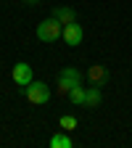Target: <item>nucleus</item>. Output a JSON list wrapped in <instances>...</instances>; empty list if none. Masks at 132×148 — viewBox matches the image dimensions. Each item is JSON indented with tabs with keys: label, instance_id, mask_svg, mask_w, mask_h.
I'll list each match as a JSON object with an SVG mask.
<instances>
[{
	"label": "nucleus",
	"instance_id": "1",
	"mask_svg": "<svg viewBox=\"0 0 132 148\" xmlns=\"http://www.w3.org/2000/svg\"><path fill=\"white\" fill-rule=\"evenodd\" d=\"M61 32H64V24L55 16H48V18H42L37 24V40L40 42H55L61 37Z\"/></svg>",
	"mask_w": 132,
	"mask_h": 148
},
{
	"label": "nucleus",
	"instance_id": "2",
	"mask_svg": "<svg viewBox=\"0 0 132 148\" xmlns=\"http://www.w3.org/2000/svg\"><path fill=\"white\" fill-rule=\"evenodd\" d=\"M18 90H21V95H27V101L34 103V106H42V103L50 101V87L45 82H34L32 79L27 87H18Z\"/></svg>",
	"mask_w": 132,
	"mask_h": 148
},
{
	"label": "nucleus",
	"instance_id": "3",
	"mask_svg": "<svg viewBox=\"0 0 132 148\" xmlns=\"http://www.w3.org/2000/svg\"><path fill=\"white\" fill-rule=\"evenodd\" d=\"M77 85H82V74L74 69V66H66V69L58 71V85H55V87H58V95L61 98H66L69 90L77 87Z\"/></svg>",
	"mask_w": 132,
	"mask_h": 148
},
{
	"label": "nucleus",
	"instance_id": "4",
	"mask_svg": "<svg viewBox=\"0 0 132 148\" xmlns=\"http://www.w3.org/2000/svg\"><path fill=\"white\" fill-rule=\"evenodd\" d=\"M85 77H87V82L92 87H106L108 85V69L103 64H92V66H87Z\"/></svg>",
	"mask_w": 132,
	"mask_h": 148
},
{
	"label": "nucleus",
	"instance_id": "5",
	"mask_svg": "<svg viewBox=\"0 0 132 148\" xmlns=\"http://www.w3.org/2000/svg\"><path fill=\"white\" fill-rule=\"evenodd\" d=\"M11 77H13V82L18 85V87H27L34 77H32V66L29 64H24V61H18V64H13V69H11Z\"/></svg>",
	"mask_w": 132,
	"mask_h": 148
},
{
	"label": "nucleus",
	"instance_id": "6",
	"mask_svg": "<svg viewBox=\"0 0 132 148\" xmlns=\"http://www.w3.org/2000/svg\"><path fill=\"white\" fill-rule=\"evenodd\" d=\"M61 37H64V42H66L69 48H74V45H79V42H82V37H85V29H82L77 21H71V24H66V27H64Z\"/></svg>",
	"mask_w": 132,
	"mask_h": 148
},
{
	"label": "nucleus",
	"instance_id": "7",
	"mask_svg": "<svg viewBox=\"0 0 132 148\" xmlns=\"http://www.w3.org/2000/svg\"><path fill=\"white\" fill-rule=\"evenodd\" d=\"M53 16L58 18V21L66 27V24H71V21H77V13H74V8H69V5H58L53 11Z\"/></svg>",
	"mask_w": 132,
	"mask_h": 148
},
{
	"label": "nucleus",
	"instance_id": "8",
	"mask_svg": "<svg viewBox=\"0 0 132 148\" xmlns=\"http://www.w3.org/2000/svg\"><path fill=\"white\" fill-rule=\"evenodd\" d=\"M101 101H103V95H101V87H87V92H85V106L87 108H98L101 106Z\"/></svg>",
	"mask_w": 132,
	"mask_h": 148
},
{
	"label": "nucleus",
	"instance_id": "9",
	"mask_svg": "<svg viewBox=\"0 0 132 148\" xmlns=\"http://www.w3.org/2000/svg\"><path fill=\"white\" fill-rule=\"evenodd\" d=\"M48 145H50V148H71L74 143H71V138H69L66 132H55V135L48 140Z\"/></svg>",
	"mask_w": 132,
	"mask_h": 148
},
{
	"label": "nucleus",
	"instance_id": "10",
	"mask_svg": "<svg viewBox=\"0 0 132 148\" xmlns=\"http://www.w3.org/2000/svg\"><path fill=\"white\" fill-rule=\"evenodd\" d=\"M85 92H87V87H82V85H77V87H71L69 90V101L74 103V106H85Z\"/></svg>",
	"mask_w": 132,
	"mask_h": 148
},
{
	"label": "nucleus",
	"instance_id": "11",
	"mask_svg": "<svg viewBox=\"0 0 132 148\" xmlns=\"http://www.w3.org/2000/svg\"><path fill=\"white\" fill-rule=\"evenodd\" d=\"M58 124H61V130H66V132H69V130H74V127H77V116L64 114V116L58 119Z\"/></svg>",
	"mask_w": 132,
	"mask_h": 148
},
{
	"label": "nucleus",
	"instance_id": "12",
	"mask_svg": "<svg viewBox=\"0 0 132 148\" xmlns=\"http://www.w3.org/2000/svg\"><path fill=\"white\" fill-rule=\"evenodd\" d=\"M24 3H27V5H37V3H40V0H24Z\"/></svg>",
	"mask_w": 132,
	"mask_h": 148
}]
</instances>
